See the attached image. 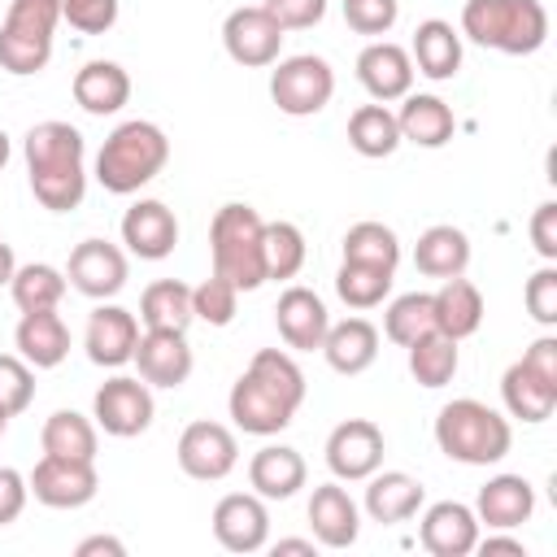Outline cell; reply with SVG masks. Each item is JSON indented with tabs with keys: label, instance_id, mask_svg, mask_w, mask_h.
<instances>
[{
	"label": "cell",
	"instance_id": "74e56055",
	"mask_svg": "<svg viewBox=\"0 0 557 557\" xmlns=\"http://www.w3.org/2000/svg\"><path fill=\"white\" fill-rule=\"evenodd\" d=\"M9 292H13V305L22 313H35V309H57L61 296H65V274L48 261H30V265H17L13 278H9Z\"/></svg>",
	"mask_w": 557,
	"mask_h": 557
},
{
	"label": "cell",
	"instance_id": "d590c367",
	"mask_svg": "<svg viewBox=\"0 0 557 557\" xmlns=\"http://www.w3.org/2000/svg\"><path fill=\"white\" fill-rule=\"evenodd\" d=\"M39 444H44V453H52V457L96 461V444H100V435H96V422L83 418L78 409H57V413L44 422Z\"/></svg>",
	"mask_w": 557,
	"mask_h": 557
},
{
	"label": "cell",
	"instance_id": "f546056e",
	"mask_svg": "<svg viewBox=\"0 0 557 557\" xmlns=\"http://www.w3.org/2000/svg\"><path fill=\"white\" fill-rule=\"evenodd\" d=\"M413 265L426 278H457V274H466V265H470V239H466V231L461 226H448V222L426 226L418 235V244H413Z\"/></svg>",
	"mask_w": 557,
	"mask_h": 557
},
{
	"label": "cell",
	"instance_id": "9a60e30c",
	"mask_svg": "<svg viewBox=\"0 0 557 557\" xmlns=\"http://www.w3.org/2000/svg\"><path fill=\"white\" fill-rule=\"evenodd\" d=\"M213 540L226 553H261L270 544V513L257 492H231L213 505Z\"/></svg>",
	"mask_w": 557,
	"mask_h": 557
},
{
	"label": "cell",
	"instance_id": "83f0119b",
	"mask_svg": "<svg viewBox=\"0 0 557 557\" xmlns=\"http://www.w3.org/2000/svg\"><path fill=\"white\" fill-rule=\"evenodd\" d=\"M409 61L418 65V74H426V78H435V83L453 78V74L461 70V30H453V22H444V17L418 22Z\"/></svg>",
	"mask_w": 557,
	"mask_h": 557
},
{
	"label": "cell",
	"instance_id": "8d00e7d4",
	"mask_svg": "<svg viewBox=\"0 0 557 557\" xmlns=\"http://www.w3.org/2000/svg\"><path fill=\"white\" fill-rule=\"evenodd\" d=\"M344 261H357V265H374V270H392L400 265V239L392 226L383 222H357L344 231Z\"/></svg>",
	"mask_w": 557,
	"mask_h": 557
},
{
	"label": "cell",
	"instance_id": "9f6ffc18",
	"mask_svg": "<svg viewBox=\"0 0 557 557\" xmlns=\"http://www.w3.org/2000/svg\"><path fill=\"white\" fill-rule=\"evenodd\" d=\"M13 270H17V261H13V248H9L4 239H0V287H4L9 278H13Z\"/></svg>",
	"mask_w": 557,
	"mask_h": 557
},
{
	"label": "cell",
	"instance_id": "f35d334b",
	"mask_svg": "<svg viewBox=\"0 0 557 557\" xmlns=\"http://www.w3.org/2000/svg\"><path fill=\"white\" fill-rule=\"evenodd\" d=\"M457 366H461L457 339H448V335H440V331H431V335H422V339L409 344V374H413L422 387H444V383H453Z\"/></svg>",
	"mask_w": 557,
	"mask_h": 557
},
{
	"label": "cell",
	"instance_id": "8992f818",
	"mask_svg": "<svg viewBox=\"0 0 557 557\" xmlns=\"http://www.w3.org/2000/svg\"><path fill=\"white\" fill-rule=\"evenodd\" d=\"M265 222L252 205H222L209 222V257H213V274L231 278L239 292H257L265 283Z\"/></svg>",
	"mask_w": 557,
	"mask_h": 557
},
{
	"label": "cell",
	"instance_id": "60d3db41",
	"mask_svg": "<svg viewBox=\"0 0 557 557\" xmlns=\"http://www.w3.org/2000/svg\"><path fill=\"white\" fill-rule=\"evenodd\" d=\"M261 252H265V278H296L305 270V257H309L296 222H265Z\"/></svg>",
	"mask_w": 557,
	"mask_h": 557
},
{
	"label": "cell",
	"instance_id": "836d02e7",
	"mask_svg": "<svg viewBox=\"0 0 557 557\" xmlns=\"http://www.w3.org/2000/svg\"><path fill=\"white\" fill-rule=\"evenodd\" d=\"M139 322L148 331H187L196 322L191 313V287L178 278H157L139 296Z\"/></svg>",
	"mask_w": 557,
	"mask_h": 557
},
{
	"label": "cell",
	"instance_id": "11a10c76",
	"mask_svg": "<svg viewBox=\"0 0 557 557\" xmlns=\"http://www.w3.org/2000/svg\"><path fill=\"white\" fill-rule=\"evenodd\" d=\"M313 548H318V540H278L274 544V553H305V557H313Z\"/></svg>",
	"mask_w": 557,
	"mask_h": 557
},
{
	"label": "cell",
	"instance_id": "6da1fadb",
	"mask_svg": "<svg viewBox=\"0 0 557 557\" xmlns=\"http://www.w3.org/2000/svg\"><path fill=\"white\" fill-rule=\"evenodd\" d=\"M300 405H305V374L278 348L252 352L248 370L235 379V387L226 396L231 422L244 435H278L283 426H292Z\"/></svg>",
	"mask_w": 557,
	"mask_h": 557
},
{
	"label": "cell",
	"instance_id": "d6986e66",
	"mask_svg": "<svg viewBox=\"0 0 557 557\" xmlns=\"http://www.w3.org/2000/svg\"><path fill=\"white\" fill-rule=\"evenodd\" d=\"M418 540L431 557H466L474 553L479 544V518L470 505L461 500H435L426 513H422V527H418Z\"/></svg>",
	"mask_w": 557,
	"mask_h": 557
},
{
	"label": "cell",
	"instance_id": "44dd1931",
	"mask_svg": "<svg viewBox=\"0 0 557 557\" xmlns=\"http://www.w3.org/2000/svg\"><path fill=\"white\" fill-rule=\"evenodd\" d=\"M274 326H278V335H283L287 348L313 352V348H322V339H326L331 313H326V305H322L318 292H309V287H287V292L278 296V305H274Z\"/></svg>",
	"mask_w": 557,
	"mask_h": 557
},
{
	"label": "cell",
	"instance_id": "1f68e13d",
	"mask_svg": "<svg viewBox=\"0 0 557 557\" xmlns=\"http://www.w3.org/2000/svg\"><path fill=\"white\" fill-rule=\"evenodd\" d=\"M396 126H400V139H409L418 148H444L457 131V117L440 96H405Z\"/></svg>",
	"mask_w": 557,
	"mask_h": 557
},
{
	"label": "cell",
	"instance_id": "f1b7e54d",
	"mask_svg": "<svg viewBox=\"0 0 557 557\" xmlns=\"http://www.w3.org/2000/svg\"><path fill=\"white\" fill-rule=\"evenodd\" d=\"M431 309H435V331L457 344L483 326V292L461 274L440 283V292L431 296Z\"/></svg>",
	"mask_w": 557,
	"mask_h": 557
},
{
	"label": "cell",
	"instance_id": "ac0fdd59",
	"mask_svg": "<svg viewBox=\"0 0 557 557\" xmlns=\"http://www.w3.org/2000/svg\"><path fill=\"white\" fill-rule=\"evenodd\" d=\"M135 344H139V322L131 309L122 305H96L91 318H87V335H83V348L96 366H126L135 357Z\"/></svg>",
	"mask_w": 557,
	"mask_h": 557
},
{
	"label": "cell",
	"instance_id": "7a4b0ae2",
	"mask_svg": "<svg viewBox=\"0 0 557 557\" xmlns=\"http://www.w3.org/2000/svg\"><path fill=\"white\" fill-rule=\"evenodd\" d=\"M26 152V170H30V191L48 213H70L83 205L87 196V144L78 135V126L70 122H39L26 131L22 139Z\"/></svg>",
	"mask_w": 557,
	"mask_h": 557
},
{
	"label": "cell",
	"instance_id": "7dc6e473",
	"mask_svg": "<svg viewBox=\"0 0 557 557\" xmlns=\"http://www.w3.org/2000/svg\"><path fill=\"white\" fill-rule=\"evenodd\" d=\"M527 313H531L540 326H553V322H557V270H553V265H540V270L527 278Z\"/></svg>",
	"mask_w": 557,
	"mask_h": 557
},
{
	"label": "cell",
	"instance_id": "680465c9",
	"mask_svg": "<svg viewBox=\"0 0 557 557\" xmlns=\"http://www.w3.org/2000/svg\"><path fill=\"white\" fill-rule=\"evenodd\" d=\"M4 431H9V413L0 409V440H4Z\"/></svg>",
	"mask_w": 557,
	"mask_h": 557
},
{
	"label": "cell",
	"instance_id": "f907efd6",
	"mask_svg": "<svg viewBox=\"0 0 557 557\" xmlns=\"http://www.w3.org/2000/svg\"><path fill=\"white\" fill-rule=\"evenodd\" d=\"M531 244L544 261H557V205L544 200L535 213H531Z\"/></svg>",
	"mask_w": 557,
	"mask_h": 557
},
{
	"label": "cell",
	"instance_id": "d4e9b609",
	"mask_svg": "<svg viewBox=\"0 0 557 557\" xmlns=\"http://www.w3.org/2000/svg\"><path fill=\"white\" fill-rule=\"evenodd\" d=\"M322 357L335 374H361L374 366L379 357V326L370 318H344V322H331L326 326V339H322Z\"/></svg>",
	"mask_w": 557,
	"mask_h": 557
},
{
	"label": "cell",
	"instance_id": "484cf974",
	"mask_svg": "<svg viewBox=\"0 0 557 557\" xmlns=\"http://www.w3.org/2000/svg\"><path fill=\"white\" fill-rule=\"evenodd\" d=\"M13 339H17L22 361H26V366H35V370H52V366H61V361H65V352H70V326L61 322V313H57V309L22 313V322H17V331H13Z\"/></svg>",
	"mask_w": 557,
	"mask_h": 557
},
{
	"label": "cell",
	"instance_id": "e0dca14e",
	"mask_svg": "<svg viewBox=\"0 0 557 557\" xmlns=\"http://www.w3.org/2000/svg\"><path fill=\"white\" fill-rule=\"evenodd\" d=\"M122 244L139 257V261H161L174 252L178 244V218L165 200H135L122 213Z\"/></svg>",
	"mask_w": 557,
	"mask_h": 557
},
{
	"label": "cell",
	"instance_id": "d6a6232c",
	"mask_svg": "<svg viewBox=\"0 0 557 557\" xmlns=\"http://www.w3.org/2000/svg\"><path fill=\"white\" fill-rule=\"evenodd\" d=\"M500 400H505L509 418L544 422V418H553V409H557V387H553V383H544L531 366L513 361V366L500 374Z\"/></svg>",
	"mask_w": 557,
	"mask_h": 557
},
{
	"label": "cell",
	"instance_id": "8fae6325",
	"mask_svg": "<svg viewBox=\"0 0 557 557\" xmlns=\"http://www.w3.org/2000/svg\"><path fill=\"white\" fill-rule=\"evenodd\" d=\"M30 496L48 509H83L96 487H100V474H96V461H78V457H52L44 453L26 479Z\"/></svg>",
	"mask_w": 557,
	"mask_h": 557
},
{
	"label": "cell",
	"instance_id": "2e32d148",
	"mask_svg": "<svg viewBox=\"0 0 557 557\" xmlns=\"http://www.w3.org/2000/svg\"><path fill=\"white\" fill-rule=\"evenodd\" d=\"M131 361L139 366V379L148 387H183L196 366L187 331H144Z\"/></svg>",
	"mask_w": 557,
	"mask_h": 557
},
{
	"label": "cell",
	"instance_id": "7c38bea8",
	"mask_svg": "<svg viewBox=\"0 0 557 557\" xmlns=\"http://www.w3.org/2000/svg\"><path fill=\"white\" fill-rule=\"evenodd\" d=\"M283 35H287V30H283L261 4L231 9L226 22H222L226 57H231L235 65H248V70L274 65V61H278V48H283Z\"/></svg>",
	"mask_w": 557,
	"mask_h": 557
},
{
	"label": "cell",
	"instance_id": "816d5d0a",
	"mask_svg": "<svg viewBox=\"0 0 557 557\" xmlns=\"http://www.w3.org/2000/svg\"><path fill=\"white\" fill-rule=\"evenodd\" d=\"M522 366H531L544 383H553V387H557V335H540V339L522 352Z\"/></svg>",
	"mask_w": 557,
	"mask_h": 557
},
{
	"label": "cell",
	"instance_id": "b9f144b4",
	"mask_svg": "<svg viewBox=\"0 0 557 557\" xmlns=\"http://www.w3.org/2000/svg\"><path fill=\"white\" fill-rule=\"evenodd\" d=\"M392 292V270H374V265H357V261H344L339 274H335V296L348 305V309H374L383 305Z\"/></svg>",
	"mask_w": 557,
	"mask_h": 557
},
{
	"label": "cell",
	"instance_id": "ee69618b",
	"mask_svg": "<svg viewBox=\"0 0 557 557\" xmlns=\"http://www.w3.org/2000/svg\"><path fill=\"white\" fill-rule=\"evenodd\" d=\"M30 400H35V366H26L22 357H0V409L17 418Z\"/></svg>",
	"mask_w": 557,
	"mask_h": 557
},
{
	"label": "cell",
	"instance_id": "4316f807",
	"mask_svg": "<svg viewBox=\"0 0 557 557\" xmlns=\"http://www.w3.org/2000/svg\"><path fill=\"white\" fill-rule=\"evenodd\" d=\"M131 100V74L117 61H87L74 74V104L91 117H109Z\"/></svg>",
	"mask_w": 557,
	"mask_h": 557
},
{
	"label": "cell",
	"instance_id": "cb8c5ba5",
	"mask_svg": "<svg viewBox=\"0 0 557 557\" xmlns=\"http://www.w3.org/2000/svg\"><path fill=\"white\" fill-rule=\"evenodd\" d=\"M535 513V487L522 474H496L479 487L474 518L487 522L492 531H513Z\"/></svg>",
	"mask_w": 557,
	"mask_h": 557
},
{
	"label": "cell",
	"instance_id": "4fadbf2b",
	"mask_svg": "<svg viewBox=\"0 0 557 557\" xmlns=\"http://www.w3.org/2000/svg\"><path fill=\"white\" fill-rule=\"evenodd\" d=\"M387 440L370 418H348L326 435V466L344 483H361L383 466Z\"/></svg>",
	"mask_w": 557,
	"mask_h": 557
},
{
	"label": "cell",
	"instance_id": "f6af8a7d",
	"mask_svg": "<svg viewBox=\"0 0 557 557\" xmlns=\"http://www.w3.org/2000/svg\"><path fill=\"white\" fill-rule=\"evenodd\" d=\"M400 17L396 0H344V22L357 35H387Z\"/></svg>",
	"mask_w": 557,
	"mask_h": 557
},
{
	"label": "cell",
	"instance_id": "30bf717a",
	"mask_svg": "<svg viewBox=\"0 0 557 557\" xmlns=\"http://www.w3.org/2000/svg\"><path fill=\"white\" fill-rule=\"evenodd\" d=\"M174 453H178V470H183L187 479H200V483H218V479H226V474L239 466L235 431L222 426V422H209V418L183 426Z\"/></svg>",
	"mask_w": 557,
	"mask_h": 557
},
{
	"label": "cell",
	"instance_id": "9c48e42d",
	"mask_svg": "<svg viewBox=\"0 0 557 557\" xmlns=\"http://www.w3.org/2000/svg\"><path fill=\"white\" fill-rule=\"evenodd\" d=\"M152 392L144 379H126V374H113L109 383L96 387V400H91V418L104 435L113 440H131V435H144L152 426Z\"/></svg>",
	"mask_w": 557,
	"mask_h": 557
},
{
	"label": "cell",
	"instance_id": "4dcf8cb0",
	"mask_svg": "<svg viewBox=\"0 0 557 557\" xmlns=\"http://www.w3.org/2000/svg\"><path fill=\"white\" fill-rule=\"evenodd\" d=\"M422 509V483L405 470H374L370 474V487H366V513L383 527H396V522H409L413 513Z\"/></svg>",
	"mask_w": 557,
	"mask_h": 557
},
{
	"label": "cell",
	"instance_id": "ba28073f",
	"mask_svg": "<svg viewBox=\"0 0 557 557\" xmlns=\"http://www.w3.org/2000/svg\"><path fill=\"white\" fill-rule=\"evenodd\" d=\"M331 96H335V70L326 65V57L300 52L278 61L270 74V100L287 117H313L331 104Z\"/></svg>",
	"mask_w": 557,
	"mask_h": 557
},
{
	"label": "cell",
	"instance_id": "5bb4252c",
	"mask_svg": "<svg viewBox=\"0 0 557 557\" xmlns=\"http://www.w3.org/2000/svg\"><path fill=\"white\" fill-rule=\"evenodd\" d=\"M126 252L109 239H83L74 244L70 252V265H65V278L74 292H83L87 300H113L122 287H126Z\"/></svg>",
	"mask_w": 557,
	"mask_h": 557
},
{
	"label": "cell",
	"instance_id": "3957f363",
	"mask_svg": "<svg viewBox=\"0 0 557 557\" xmlns=\"http://www.w3.org/2000/svg\"><path fill=\"white\" fill-rule=\"evenodd\" d=\"M170 161V139L157 122L131 117L113 126V135L96 152V183L113 196H131L144 183H152Z\"/></svg>",
	"mask_w": 557,
	"mask_h": 557
},
{
	"label": "cell",
	"instance_id": "7402d4cb",
	"mask_svg": "<svg viewBox=\"0 0 557 557\" xmlns=\"http://www.w3.org/2000/svg\"><path fill=\"white\" fill-rule=\"evenodd\" d=\"M309 527H313V540L322 548H352L357 535H361L357 500L339 483L313 487V496H309Z\"/></svg>",
	"mask_w": 557,
	"mask_h": 557
},
{
	"label": "cell",
	"instance_id": "52a82bcc",
	"mask_svg": "<svg viewBox=\"0 0 557 557\" xmlns=\"http://www.w3.org/2000/svg\"><path fill=\"white\" fill-rule=\"evenodd\" d=\"M61 22V0H9L0 22V70L26 78L52 61V39Z\"/></svg>",
	"mask_w": 557,
	"mask_h": 557
},
{
	"label": "cell",
	"instance_id": "ab89813d",
	"mask_svg": "<svg viewBox=\"0 0 557 557\" xmlns=\"http://www.w3.org/2000/svg\"><path fill=\"white\" fill-rule=\"evenodd\" d=\"M435 331V309H431V292H405L387 305L383 313V335L400 348H409L413 339Z\"/></svg>",
	"mask_w": 557,
	"mask_h": 557
},
{
	"label": "cell",
	"instance_id": "681fc988",
	"mask_svg": "<svg viewBox=\"0 0 557 557\" xmlns=\"http://www.w3.org/2000/svg\"><path fill=\"white\" fill-rule=\"evenodd\" d=\"M26 496H30L26 479H22L13 466H0V527H9V522H17V518H22Z\"/></svg>",
	"mask_w": 557,
	"mask_h": 557
},
{
	"label": "cell",
	"instance_id": "7bdbcfd3",
	"mask_svg": "<svg viewBox=\"0 0 557 557\" xmlns=\"http://www.w3.org/2000/svg\"><path fill=\"white\" fill-rule=\"evenodd\" d=\"M235 309H239V287H235L231 278L209 274L205 283L191 287V313H196L200 322H209V326H226V322L235 318Z\"/></svg>",
	"mask_w": 557,
	"mask_h": 557
},
{
	"label": "cell",
	"instance_id": "277c9868",
	"mask_svg": "<svg viewBox=\"0 0 557 557\" xmlns=\"http://www.w3.org/2000/svg\"><path fill=\"white\" fill-rule=\"evenodd\" d=\"M461 35L479 48L531 57L548 39V9L540 0H466Z\"/></svg>",
	"mask_w": 557,
	"mask_h": 557
},
{
	"label": "cell",
	"instance_id": "603a6c76",
	"mask_svg": "<svg viewBox=\"0 0 557 557\" xmlns=\"http://www.w3.org/2000/svg\"><path fill=\"white\" fill-rule=\"evenodd\" d=\"M305 479H309V466L287 444H265L248 461V483L261 500H292L305 487Z\"/></svg>",
	"mask_w": 557,
	"mask_h": 557
},
{
	"label": "cell",
	"instance_id": "c3c4849f",
	"mask_svg": "<svg viewBox=\"0 0 557 557\" xmlns=\"http://www.w3.org/2000/svg\"><path fill=\"white\" fill-rule=\"evenodd\" d=\"M261 9L283 26V30H309L326 17V0H261Z\"/></svg>",
	"mask_w": 557,
	"mask_h": 557
},
{
	"label": "cell",
	"instance_id": "5b68a950",
	"mask_svg": "<svg viewBox=\"0 0 557 557\" xmlns=\"http://www.w3.org/2000/svg\"><path fill=\"white\" fill-rule=\"evenodd\" d=\"M435 444L448 461L496 466L509 453L513 431H509V418H500L492 405H483L474 396H461V400H448L435 413Z\"/></svg>",
	"mask_w": 557,
	"mask_h": 557
},
{
	"label": "cell",
	"instance_id": "e575fe53",
	"mask_svg": "<svg viewBox=\"0 0 557 557\" xmlns=\"http://www.w3.org/2000/svg\"><path fill=\"white\" fill-rule=\"evenodd\" d=\"M348 144H352V152H361V157H370V161H379V157H392L405 139H400V126H396V113L387 109V104H361V109H352V117H348Z\"/></svg>",
	"mask_w": 557,
	"mask_h": 557
},
{
	"label": "cell",
	"instance_id": "db71d44e",
	"mask_svg": "<svg viewBox=\"0 0 557 557\" xmlns=\"http://www.w3.org/2000/svg\"><path fill=\"white\" fill-rule=\"evenodd\" d=\"M474 553H483V557H492V553L527 557V544H522V540H509V535H487V540H479V544H474Z\"/></svg>",
	"mask_w": 557,
	"mask_h": 557
},
{
	"label": "cell",
	"instance_id": "ffe728a7",
	"mask_svg": "<svg viewBox=\"0 0 557 557\" xmlns=\"http://www.w3.org/2000/svg\"><path fill=\"white\" fill-rule=\"evenodd\" d=\"M357 78H361V87H366L379 104L405 100L409 87H413V61H409V52H405L400 44L374 39V44H366L361 57H357Z\"/></svg>",
	"mask_w": 557,
	"mask_h": 557
},
{
	"label": "cell",
	"instance_id": "6f0895ef",
	"mask_svg": "<svg viewBox=\"0 0 557 557\" xmlns=\"http://www.w3.org/2000/svg\"><path fill=\"white\" fill-rule=\"evenodd\" d=\"M4 161H9V135L0 131V170H4Z\"/></svg>",
	"mask_w": 557,
	"mask_h": 557
},
{
	"label": "cell",
	"instance_id": "f5cc1de1",
	"mask_svg": "<svg viewBox=\"0 0 557 557\" xmlns=\"http://www.w3.org/2000/svg\"><path fill=\"white\" fill-rule=\"evenodd\" d=\"M74 553H78V557H100V553H104V557H122V553H126V544H122V540H113V535H87Z\"/></svg>",
	"mask_w": 557,
	"mask_h": 557
},
{
	"label": "cell",
	"instance_id": "bcb514c9",
	"mask_svg": "<svg viewBox=\"0 0 557 557\" xmlns=\"http://www.w3.org/2000/svg\"><path fill=\"white\" fill-rule=\"evenodd\" d=\"M61 22L83 35H104L117 22V0H61Z\"/></svg>",
	"mask_w": 557,
	"mask_h": 557
}]
</instances>
